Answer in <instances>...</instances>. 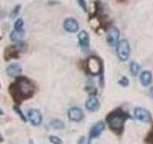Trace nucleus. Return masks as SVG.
<instances>
[{
    "mask_svg": "<svg viewBox=\"0 0 153 144\" xmlns=\"http://www.w3.org/2000/svg\"><path fill=\"white\" fill-rule=\"evenodd\" d=\"M4 114V112L1 110V108H0V115H3Z\"/></svg>",
    "mask_w": 153,
    "mask_h": 144,
    "instance_id": "nucleus-28",
    "label": "nucleus"
},
{
    "mask_svg": "<svg viewBox=\"0 0 153 144\" xmlns=\"http://www.w3.org/2000/svg\"><path fill=\"white\" fill-rule=\"evenodd\" d=\"M24 35H25V31H24V29L22 30H13L11 34H10V38H11V40L13 41H20Z\"/></svg>",
    "mask_w": 153,
    "mask_h": 144,
    "instance_id": "nucleus-16",
    "label": "nucleus"
},
{
    "mask_svg": "<svg viewBox=\"0 0 153 144\" xmlns=\"http://www.w3.org/2000/svg\"><path fill=\"white\" fill-rule=\"evenodd\" d=\"M19 53H21V51H20V48H19L18 45L8 46L4 51V59L6 61L17 59L19 57Z\"/></svg>",
    "mask_w": 153,
    "mask_h": 144,
    "instance_id": "nucleus-10",
    "label": "nucleus"
},
{
    "mask_svg": "<svg viewBox=\"0 0 153 144\" xmlns=\"http://www.w3.org/2000/svg\"><path fill=\"white\" fill-rule=\"evenodd\" d=\"M104 129H105V124H104V122H102V121L97 122L92 128H91V130H90V133H89V137H90V139L99 137L100 134H102V132L104 131Z\"/></svg>",
    "mask_w": 153,
    "mask_h": 144,
    "instance_id": "nucleus-12",
    "label": "nucleus"
},
{
    "mask_svg": "<svg viewBox=\"0 0 153 144\" xmlns=\"http://www.w3.org/2000/svg\"><path fill=\"white\" fill-rule=\"evenodd\" d=\"M119 85L120 86H128V85H129V80L126 78V77H124V76H123L121 79L119 80Z\"/></svg>",
    "mask_w": 153,
    "mask_h": 144,
    "instance_id": "nucleus-23",
    "label": "nucleus"
},
{
    "mask_svg": "<svg viewBox=\"0 0 153 144\" xmlns=\"http://www.w3.org/2000/svg\"><path fill=\"white\" fill-rule=\"evenodd\" d=\"M13 110H14V112H16V113L18 115V116L20 117V119L22 120L23 122H25V123L27 122L28 118L25 116V114L23 113V112H22V110H20V108L17 107V106H13Z\"/></svg>",
    "mask_w": 153,
    "mask_h": 144,
    "instance_id": "nucleus-19",
    "label": "nucleus"
},
{
    "mask_svg": "<svg viewBox=\"0 0 153 144\" xmlns=\"http://www.w3.org/2000/svg\"><path fill=\"white\" fill-rule=\"evenodd\" d=\"M36 91V86L33 82L25 76H17L16 81L9 86V93L13 102L20 105L24 101L32 98Z\"/></svg>",
    "mask_w": 153,
    "mask_h": 144,
    "instance_id": "nucleus-1",
    "label": "nucleus"
},
{
    "mask_svg": "<svg viewBox=\"0 0 153 144\" xmlns=\"http://www.w3.org/2000/svg\"><path fill=\"white\" fill-rule=\"evenodd\" d=\"M152 73L150 71H148V70H145V71H143L141 75H140V82H141V84L142 86H149L151 83H152Z\"/></svg>",
    "mask_w": 153,
    "mask_h": 144,
    "instance_id": "nucleus-15",
    "label": "nucleus"
},
{
    "mask_svg": "<svg viewBox=\"0 0 153 144\" xmlns=\"http://www.w3.org/2000/svg\"><path fill=\"white\" fill-rule=\"evenodd\" d=\"M129 118H130V116L127 112H123L122 109H117L107 115L106 118H105V121L114 133L121 134L124 130L126 121Z\"/></svg>",
    "mask_w": 153,
    "mask_h": 144,
    "instance_id": "nucleus-2",
    "label": "nucleus"
},
{
    "mask_svg": "<svg viewBox=\"0 0 153 144\" xmlns=\"http://www.w3.org/2000/svg\"><path fill=\"white\" fill-rule=\"evenodd\" d=\"M120 40V31L116 27H111L106 35V41L110 46H116Z\"/></svg>",
    "mask_w": 153,
    "mask_h": 144,
    "instance_id": "nucleus-7",
    "label": "nucleus"
},
{
    "mask_svg": "<svg viewBox=\"0 0 153 144\" xmlns=\"http://www.w3.org/2000/svg\"><path fill=\"white\" fill-rule=\"evenodd\" d=\"M50 127L54 130H62L65 128V124L60 119H53L50 122Z\"/></svg>",
    "mask_w": 153,
    "mask_h": 144,
    "instance_id": "nucleus-17",
    "label": "nucleus"
},
{
    "mask_svg": "<svg viewBox=\"0 0 153 144\" xmlns=\"http://www.w3.org/2000/svg\"><path fill=\"white\" fill-rule=\"evenodd\" d=\"M116 50L119 59L122 62H126L129 59L131 52L130 43L127 40H120L116 45Z\"/></svg>",
    "mask_w": 153,
    "mask_h": 144,
    "instance_id": "nucleus-4",
    "label": "nucleus"
},
{
    "mask_svg": "<svg viewBox=\"0 0 153 144\" xmlns=\"http://www.w3.org/2000/svg\"><path fill=\"white\" fill-rule=\"evenodd\" d=\"M0 88H1V86H0Z\"/></svg>",
    "mask_w": 153,
    "mask_h": 144,
    "instance_id": "nucleus-31",
    "label": "nucleus"
},
{
    "mask_svg": "<svg viewBox=\"0 0 153 144\" xmlns=\"http://www.w3.org/2000/svg\"><path fill=\"white\" fill-rule=\"evenodd\" d=\"M134 116L139 121L143 123H150L152 120V115L149 110L142 107L135 108V110H134Z\"/></svg>",
    "mask_w": 153,
    "mask_h": 144,
    "instance_id": "nucleus-5",
    "label": "nucleus"
},
{
    "mask_svg": "<svg viewBox=\"0 0 153 144\" xmlns=\"http://www.w3.org/2000/svg\"><path fill=\"white\" fill-rule=\"evenodd\" d=\"M87 70L92 76H99L102 75L103 71V64L100 58L96 56H91L87 60Z\"/></svg>",
    "mask_w": 153,
    "mask_h": 144,
    "instance_id": "nucleus-3",
    "label": "nucleus"
},
{
    "mask_svg": "<svg viewBox=\"0 0 153 144\" xmlns=\"http://www.w3.org/2000/svg\"><path fill=\"white\" fill-rule=\"evenodd\" d=\"M117 1H124V0H117Z\"/></svg>",
    "mask_w": 153,
    "mask_h": 144,
    "instance_id": "nucleus-30",
    "label": "nucleus"
},
{
    "mask_svg": "<svg viewBox=\"0 0 153 144\" xmlns=\"http://www.w3.org/2000/svg\"><path fill=\"white\" fill-rule=\"evenodd\" d=\"M85 108L89 112H97L100 108V103L97 97L95 96H90V97L85 101Z\"/></svg>",
    "mask_w": 153,
    "mask_h": 144,
    "instance_id": "nucleus-13",
    "label": "nucleus"
},
{
    "mask_svg": "<svg viewBox=\"0 0 153 144\" xmlns=\"http://www.w3.org/2000/svg\"><path fill=\"white\" fill-rule=\"evenodd\" d=\"M28 120L31 122L32 125L33 126H38L42 122V115L41 112L36 109H31L29 110V112L27 113Z\"/></svg>",
    "mask_w": 153,
    "mask_h": 144,
    "instance_id": "nucleus-8",
    "label": "nucleus"
},
{
    "mask_svg": "<svg viewBox=\"0 0 153 144\" xmlns=\"http://www.w3.org/2000/svg\"><path fill=\"white\" fill-rule=\"evenodd\" d=\"M24 26V21L22 18H17V20H16L13 24V28L14 30H22Z\"/></svg>",
    "mask_w": 153,
    "mask_h": 144,
    "instance_id": "nucleus-20",
    "label": "nucleus"
},
{
    "mask_svg": "<svg viewBox=\"0 0 153 144\" xmlns=\"http://www.w3.org/2000/svg\"><path fill=\"white\" fill-rule=\"evenodd\" d=\"M7 75L9 77H12V78H16L17 76H19L22 72V67L21 65L17 64V62H13L6 69Z\"/></svg>",
    "mask_w": 153,
    "mask_h": 144,
    "instance_id": "nucleus-14",
    "label": "nucleus"
},
{
    "mask_svg": "<svg viewBox=\"0 0 153 144\" xmlns=\"http://www.w3.org/2000/svg\"><path fill=\"white\" fill-rule=\"evenodd\" d=\"M78 3L79 5V7L82 9L84 12H87V4H86L85 0H78Z\"/></svg>",
    "mask_w": 153,
    "mask_h": 144,
    "instance_id": "nucleus-25",
    "label": "nucleus"
},
{
    "mask_svg": "<svg viewBox=\"0 0 153 144\" xmlns=\"http://www.w3.org/2000/svg\"><path fill=\"white\" fill-rule=\"evenodd\" d=\"M129 69H130V73L132 76H137L139 74V72L141 70L140 64L136 62H131L130 65H129Z\"/></svg>",
    "mask_w": 153,
    "mask_h": 144,
    "instance_id": "nucleus-18",
    "label": "nucleus"
},
{
    "mask_svg": "<svg viewBox=\"0 0 153 144\" xmlns=\"http://www.w3.org/2000/svg\"><path fill=\"white\" fill-rule=\"evenodd\" d=\"M88 144H90V143H88Z\"/></svg>",
    "mask_w": 153,
    "mask_h": 144,
    "instance_id": "nucleus-32",
    "label": "nucleus"
},
{
    "mask_svg": "<svg viewBox=\"0 0 153 144\" xmlns=\"http://www.w3.org/2000/svg\"><path fill=\"white\" fill-rule=\"evenodd\" d=\"M63 28L68 33H76L79 29V22L76 21V19L73 17H68L63 22Z\"/></svg>",
    "mask_w": 153,
    "mask_h": 144,
    "instance_id": "nucleus-11",
    "label": "nucleus"
},
{
    "mask_svg": "<svg viewBox=\"0 0 153 144\" xmlns=\"http://www.w3.org/2000/svg\"><path fill=\"white\" fill-rule=\"evenodd\" d=\"M78 40H79V44L81 48V50L83 52H87L89 50V46H90V38H89L88 33L85 30H81L78 35Z\"/></svg>",
    "mask_w": 153,
    "mask_h": 144,
    "instance_id": "nucleus-9",
    "label": "nucleus"
},
{
    "mask_svg": "<svg viewBox=\"0 0 153 144\" xmlns=\"http://www.w3.org/2000/svg\"><path fill=\"white\" fill-rule=\"evenodd\" d=\"M84 136H81L80 138H79V140L78 141V144H83L84 143Z\"/></svg>",
    "mask_w": 153,
    "mask_h": 144,
    "instance_id": "nucleus-26",
    "label": "nucleus"
},
{
    "mask_svg": "<svg viewBox=\"0 0 153 144\" xmlns=\"http://www.w3.org/2000/svg\"><path fill=\"white\" fill-rule=\"evenodd\" d=\"M149 95H150L151 98H153V86L150 88V89H149Z\"/></svg>",
    "mask_w": 153,
    "mask_h": 144,
    "instance_id": "nucleus-27",
    "label": "nucleus"
},
{
    "mask_svg": "<svg viewBox=\"0 0 153 144\" xmlns=\"http://www.w3.org/2000/svg\"><path fill=\"white\" fill-rule=\"evenodd\" d=\"M146 144H153V128L149 132V134H148V136H146Z\"/></svg>",
    "mask_w": 153,
    "mask_h": 144,
    "instance_id": "nucleus-24",
    "label": "nucleus"
},
{
    "mask_svg": "<svg viewBox=\"0 0 153 144\" xmlns=\"http://www.w3.org/2000/svg\"><path fill=\"white\" fill-rule=\"evenodd\" d=\"M20 9H21V5H16V6L13 9V11L11 13V17L12 18L16 17L17 14H19V12H20Z\"/></svg>",
    "mask_w": 153,
    "mask_h": 144,
    "instance_id": "nucleus-22",
    "label": "nucleus"
},
{
    "mask_svg": "<svg viewBox=\"0 0 153 144\" xmlns=\"http://www.w3.org/2000/svg\"><path fill=\"white\" fill-rule=\"evenodd\" d=\"M3 141V137L1 136V134H0V142H2Z\"/></svg>",
    "mask_w": 153,
    "mask_h": 144,
    "instance_id": "nucleus-29",
    "label": "nucleus"
},
{
    "mask_svg": "<svg viewBox=\"0 0 153 144\" xmlns=\"http://www.w3.org/2000/svg\"><path fill=\"white\" fill-rule=\"evenodd\" d=\"M68 118L70 121L73 122H80L84 118L83 110L79 107H72L68 110Z\"/></svg>",
    "mask_w": 153,
    "mask_h": 144,
    "instance_id": "nucleus-6",
    "label": "nucleus"
},
{
    "mask_svg": "<svg viewBox=\"0 0 153 144\" xmlns=\"http://www.w3.org/2000/svg\"><path fill=\"white\" fill-rule=\"evenodd\" d=\"M49 141L52 144H62V143H63L61 140V138H59V136H49Z\"/></svg>",
    "mask_w": 153,
    "mask_h": 144,
    "instance_id": "nucleus-21",
    "label": "nucleus"
}]
</instances>
